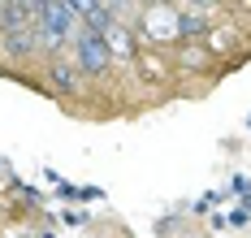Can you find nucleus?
<instances>
[{
	"mask_svg": "<svg viewBox=\"0 0 251 238\" xmlns=\"http://www.w3.org/2000/svg\"><path fill=\"white\" fill-rule=\"evenodd\" d=\"M226 221H229V230H247V225H251V212H247V208H243V204H238V208L229 212Z\"/></svg>",
	"mask_w": 251,
	"mask_h": 238,
	"instance_id": "obj_12",
	"label": "nucleus"
},
{
	"mask_svg": "<svg viewBox=\"0 0 251 238\" xmlns=\"http://www.w3.org/2000/svg\"><path fill=\"white\" fill-rule=\"evenodd\" d=\"M229 195H238V199H247V195H251V178H247V173H234V182H229Z\"/></svg>",
	"mask_w": 251,
	"mask_h": 238,
	"instance_id": "obj_13",
	"label": "nucleus"
},
{
	"mask_svg": "<svg viewBox=\"0 0 251 238\" xmlns=\"http://www.w3.org/2000/svg\"><path fill=\"white\" fill-rule=\"evenodd\" d=\"M182 74H195V78H208V74H217V61L208 52V44L203 39H191V44H174V52H169Z\"/></svg>",
	"mask_w": 251,
	"mask_h": 238,
	"instance_id": "obj_4",
	"label": "nucleus"
},
{
	"mask_svg": "<svg viewBox=\"0 0 251 238\" xmlns=\"http://www.w3.org/2000/svg\"><path fill=\"white\" fill-rule=\"evenodd\" d=\"M9 195H18L26 208H44V195H39L30 182H18V178H13V182H9Z\"/></svg>",
	"mask_w": 251,
	"mask_h": 238,
	"instance_id": "obj_8",
	"label": "nucleus"
},
{
	"mask_svg": "<svg viewBox=\"0 0 251 238\" xmlns=\"http://www.w3.org/2000/svg\"><path fill=\"white\" fill-rule=\"evenodd\" d=\"M247 130H251V113H247Z\"/></svg>",
	"mask_w": 251,
	"mask_h": 238,
	"instance_id": "obj_15",
	"label": "nucleus"
},
{
	"mask_svg": "<svg viewBox=\"0 0 251 238\" xmlns=\"http://www.w3.org/2000/svg\"><path fill=\"white\" fill-rule=\"evenodd\" d=\"M61 4H65V9H70L74 18H87L91 9H100V0H61Z\"/></svg>",
	"mask_w": 251,
	"mask_h": 238,
	"instance_id": "obj_10",
	"label": "nucleus"
},
{
	"mask_svg": "<svg viewBox=\"0 0 251 238\" xmlns=\"http://www.w3.org/2000/svg\"><path fill=\"white\" fill-rule=\"evenodd\" d=\"M61 225H70V230H87V225H91V212L82 208V204H70V208L61 212Z\"/></svg>",
	"mask_w": 251,
	"mask_h": 238,
	"instance_id": "obj_9",
	"label": "nucleus"
},
{
	"mask_svg": "<svg viewBox=\"0 0 251 238\" xmlns=\"http://www.w3.org/2000/svg\"><path fill=\"white\" fill-rule=\"evenodd\" d=\"M104 39H108V48H113V61H117V65H130V61L139 56V35H134L130 22H117Z\"/></svg>",
	"mask_w": 251,
	"mask_h": 238,
	"instance_id": "obj_6",
	"label": "nucleus"
},
{
	"mask_svg": "<svg viewBox=\"0 0 251 238\" xmlns=\"http://www.w3.org/2000/svg\"><path fill=\"white\" fill-rule=\"evenodd\" d=\"M117 22H122V18H117L108 4H100V9H91V13L82 18V30H91V35H108V30L117 26Z\"/></svg>",
	"mask_w": 251,
	"mask_h": 238,
	"instance_id": "obj_7",
	"label": "nucleus"
},
{
	"mask_svg": "<svg viewBox=\"0 0 251 238\" xmlns=\"http://www.w3.org/2000/svg\"><path fill=\"white\" fill-rule=\"evenodd\" d=\"M70 61L78 65V74L87 82H104L108 74H117V61H113V48L104 35H91V30H78L74 44H70Z\"/></svg>",
	"mask_w": 251,
	"mask_h": 238,
	"instance_id": "obj_1",
	"label": "nucleus"
},
{
	"mask_svg": "<svg viewBox=\"0 0 251 238\" xmlns=\"http://www.w3.org/2000/svg\"><path fill=\"white\" fill-rule=\"evenodd\" d=\"M221 26V9H200V4H177V44L208 39Z\"/></svg>",
	"mask_w": 251,
	"mask_h": 238,
	"instance_id": "obj_3",
	"label": "nucleus"
},
{
	"mask_svg": "<svg viewBox=\"0 0 251 238\" xmlns=\"http://www.w3.org/2000/svg\"><path fill=\"white\" fill-rule=\"evenodd\" d=\"M0 56L9 61V70H13V65H22V61H35V56H39V44H35V26L13 30V35H0Z\"/></svg>",
	"mask_w": 251,
	"mask_h": 238,
	"instance_id": "obj_5",
	"label": "nucleus"
},
{
	"mask_svg": "<svg viewBox=\"0 0 251 238\" xmlns=\"http://www.w3.org/2000/svg\"><path fill=\"white\" fill-rule=\"evenodd\" d=\"M82 74H78V65L70 61V52L65 56H52V61H44V70H39V91H48L52 100H61V104H70L78 91H82Z\"/></svg>",
	"mask_w": 251,
	"mask_h": 238,
	"instance_id": "obj_2",
	"label": "nucleus"
},
{
	"mask_svg": "<svg viewBox=\"0 0 251 238\" xmlns=\"http://www.w3.org/2000/svg\"><path fill=\"white\" fill-rule=\"evenodd\" d=\"M104 195H108L104 186H78V204H100Z\"/></svg>",
	"mask_w": 251,
	"mask_h": 238,
	"instance_id": "obj_11",
	"label": "nucleus"
},
{
	"mask_svg": "<svg viewBox=\"0 0 251 238\" xmlns=\"http://www.w3.org/2000/svg\"><path fill=\"white\" fill-rule=\"evenodd\" d=\"M48 4H56V0H30V9L39 13V9H48Z\"/></svg>",
	"mask_w": 251,
	"mask_h": 238,
	"instance_id": "obj_14",
	"label": "nucleus"
}]
</instances>
